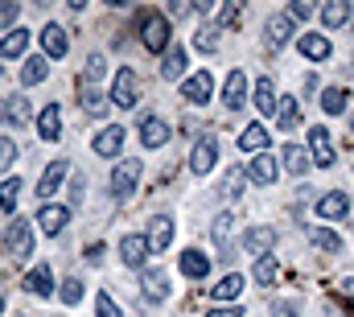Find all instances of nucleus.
Returning a JSON list of instances; mask_svg holds the SVG:
<instances>
[{
    "mask_svg": "<svg viewBox=\"0 0 354 317\" xmlns=\"http://www.w3.org/2000/svg\"><path fill=\"white\" fill-rule=\"evenodd\" d=\"M297 50L309 58V62H326L330 54H334V45H330V37H322V33H305L301 41H297Z\"/></svg>",
    "mask_w": 354,
    "mask_h": 317,
    "instance_id": "obj_18",
    "label": "nucleus"
},
{
    "mask_svg": "<svg viewBox=\"0 0 354 317\" xmlns=\"http://www.w3.org/2000/svg\"><path fill=\"white\" fill-rule=\"evenodd\" d=\"M280 161H285V169H289V173H297V177L313 165L309 149H301V144H285V149H280Z\"/></svg>",
    "mask_w": 354,
    "mask_h": 317,
    "instance_id": "obj_25",
    "label": "nucleus"
},
{
    "mask_svg": "<svg viewBox=\"0 0 354 317\" xmlns=\"http://www.w3.org/2000/svg\"><path fill=\"white\" fill-rule=\"evenodd\" d=\"M301 87H305V95H313V91H318V74H305V83H301Z\"/></svg>",
    "mask_w": 354,
    "mask_h": 317,
    "instance_id": "obj_53",
    "label": "nucleus"
},
{
    "mask_svg": "<svg viewBox=\"0 0 354 317\" xmlns=\"http://www.w3.org/2000/svg\"><path fill=\"white\" fill-rule=\"evenodd\" d=\"M95 317H124V314H120V305H115L111 297H99V301H95Z\"/></svg>",
    "mask_w": 354,
    "mask_h": 317,
    "instance_id": "obj_47",
    "label": "nucleus"
},
{
    "mask_svg": "<svg viewBox=\"0 0 354 317\" xmlns=\"http://www.w3.org/2000/svg\"><path fill=\"white\" fill-rule=\"evenodd\" d=\"M268 140H272V136H268L264 124H247V128L239 132V153H264Z\"/></svg>",
    "mask_w": 354,
    "mask_h": 317,
    "instance_id": "obj_20",
    "label": "nucleus"
},
{
    "mask_svg": "<svg viewBox=\"0 0 354 317\" xmlns=\"http://www.w3.org/2000/svg\"><path fill=\"white\" fill-rule=\"evenodd\" d=\"M37 136H41V140H49V144H54V140H62V111H58V103H49V107L37 116Z\"/></svg>",
    "mask_w": 354,
    "mask_h": 317,
    "instance_id": "obj_19",
    "label": "nucleus"
},
{
    "mask_svg": "<svg viewBox=\"0 0 354 317\" xmlns=\"http://www.w3.org/2000/svg\"><path fill=\"white\" fill-rule=\"evenodd\" d=\"M346 99H351V95H346L342 87H330V91L322 95V111H326V116H342V111H346Z\"/></svg>",
    "mask_w": 354,
    "mask_h": 317,
    "instance_id": "obj_36",
    "label": "nucleus"
},
{
    "mask_svg": "<svg viewBox=\"0 0 354 317\" xmlns=\"http://www.w3.org/2000/svg\"><path fill=\"white\" fill-rule=\"evenodd\" d=\"M322 21H326V29H342V25L351 21V4H346V0H330V4L322 8Z\"/></svg>",
    "mask_w": 354,
    "mask_h": 317,
    "instance_id": "obj_32",
    "label": "nucleus"
},
{
    "mask_svg": "<svg viewBox=\"0 0 354 317\" xmlns=\"http://www.w3.org/2000/svg\"><path fill=\"white\" fill-rule=\"evenodd\" d=\"M276 272H280V268H276V256H260L252 276H256V285H272V281H276Z\"/></svg>",
    "mask_w": 354,
    "mask_h": 317,
    "instance_id": "obj_39",
    "label": "nucleus"
},
{
    "mask_svg": "<svg viewBox=\"0 0 354 317\" xmlns=\"http://www.w3.org/2000/svg\"><path fill=\"white\" fill-rule=\"evenodd\" d=\"M318 215H322V219H346V215H351V198H346L342 190H330V194L318 198Z\"/></svg>",
    "mask_w": 354,
    "mask_h": 317,
    "instance_id": "obj_16",
    "label": "nucleus"
},
{
    "mask_svg": "<svg viewBox=\"0 0 354 317\" xmlns=\"http://www.w3.org/2000/svg\"><path fill=\"white\" fill-rule=\"evenodd\" d=\"M144 239H148V252H165L173 243V219L169 215H153L148 227H144Z\"/></svg>",
    "mask_w": 354,
    "mask_h": 317,
    "instance_id": "obj_7",
    "label": "nucleus"
},
{
    "mask_svg": "<svg viewBox=\"0 0 354 317\" xmlns=\"http://www.w3.org/2000/svg\"><path fill=\"white\" fill-rule=\"evenodd\" d=\"M78 103H82L87 116H103L107 111V95L99 87H78Z\"/></svg>",
    "mask_w": 354,
    "mask_h": 317,
    "instance_id": "obj_30",
    "label": "nucleus"
},
{
    "mask_svg": "<svg viewBox=\"0 0 354 317\" xmlns=\"http://www.w3.org/2000/svg\"><path fill=\"white\" fill-rule=\"evenodd\" d=\"M194 50H202V54H214V50H219V29H214V25L198 29V37H194Z\"/></svg>",
    "mask_w": 354,
    "mask_h": 317,
    "instance_id": "obj_40",
    "label": "nucleus"
},
{
    "mask_svg": "<svg viewBox=\"0 0 354 317\" xmlns=\"http://www.w3.org/2000/svg\"><path fill=\"white\" fill-rule=\"evenodd\" d=\"M243 182H247V173H243V169H231V173L223 177V198H239Z\"/></svg>",
    "mask_w": 354,
    "mask_h": 317,
    "instance_id": "obj_44",
    "label": "nucleus"
},
{
    "mask_svg": "<svg viewBox=\"0 0 354 317\" xmlns=\"http://www.w3.org/2000/svg\"><path fill=\"white\" fill-rule=\"evenodd\" d=\"M136 99H140V74L132 66H120L115 78H111V103L115 107H136Z\"/></svg>",
    "mask_w": 354,
    "mask_h": 317,
    "instance_id": "obj_1",
    "label": "nucleus"
},
{
    "mask_svg": "<svg viewBox=\"0 0 354 317\" xmlns=\"http://www.w3.org/2000/svg\"><path fill=\"white\" fill-rule=\"evenodd\" d=\"M231 227H235V215H219V219H214V239L223 243V239L231 235Z\"/></svg>",
    "mask_w": 354,
    "mask_h": 317,
    "instance_id": "obj_46",
    "label": "nucleus"
},
{
    "mask_svg": "<svg viewBox=\"0 0 354 317\" xmlns=\"http://www.w3.org/2000/svg\"><path fill=\"white\" fill-rule=\"evenodd\" d=\"M140 144H144V149H161V144H169V124H165L161 116L140 120Z\"/></svg>",
    "mask_w": 354,
    "mask_h": 317,
    "instance_id": "obj_13",
    "label": "nucleus"
},
{
    "mask_svg": "<svg viewBox=\"0 0 354 317\" xmlns=\"http://www.w3.org/2000/svg\"><path fill=\"white\" fill-rule=\"evenodd\" d=\"M8 120V99H0V124Z\"/></svg>",
    "mask_w": 354,
    "mask_h": 317,
    "instance_id": "obj_56",
    "label": "nucleus"
},
{
    "mask_svg": "<svg viewBox=\"0 0 354 317\" xmlns=\"http://www.w3.org/2000/svg\"><path fill=\"white\" fill-rule=\"evenodd\" d=\"M21 17V4L16 0H0V25H16Z\"/></svg>",
    "mask_w": 354,
    "mask_h": 317,
    "instance_id": "obj_45",
    "label": "nucleus"
},
{
    "mask_svg": "<svg viewBox=\"0 0 354 317\" xmlns=\"http://www.w3.org/2000/svg\"><path fill=\"white\" fill-rule=\"evenodd\" d=\"M144 256H148V239L144 235H124L120 239V260L128 268H144Z\"/></svg>",
    "mask_w": 354,
    "mask_h": 317,
    "instance_id": "obj_15",
    "label": "nucleus"
},
{
    "mask_svg": "<svg viewBox=\"0 0 354 317\" xmlns=\"http://www.w3.org/2000/svg\"><path fill=\"white\" fill-rule=\"evenodd\" d=\"M297 124H301L297 99H293V95H280V103H276V128H280V132H293Z\"/></svg>",
    "mask_w": 354,
    "mask_h": 317,
    "instance_id": "obj_24",
    "label": "nucleus"
},
{
    "mask_svg": "<svg viewBox=\"0 0 354 317\" xmlns=\"http://www.w3.org/2000/svg\"><path fill=\"white\" fill-rule=\"evenodd\" d=\"M206 317H243V309L239 305H223V309H210Z\"/></svg>",
    "mask_w": 354,
    "mask_h": 317,
    "instance_id": "obj_52",
    "label": "nucleus"
},
{
    "mask_svg": "<svg viewBox=\"0 0 354 317\" xmlns=\"http://www.w3.org/2000/svg\"><path fill=\"white\" fill-rule=\"evenodd\" d=\"M165 12L181 21V17H190V12H194V4H186V0H169V8H165Z\"/></svg>",
    "mask_w": 354,
    "mask_h": 317,
    "instance_id": "obj_50",
    "label": "nucleus"
},
{
    "mask_svg": "<svg viewBox=\"0 0 354 317\" xmlns=\"http://www.w3.org/2000/svg\"><path fill=\"white\" fill-rule=\"evenodd\" d=\"M309 243L322 248V252H342V235H334V231H326V227H313V231H309Z\"/></svg>",
    "mask_w": 354,
    "mask_h": 317,
    "instance_id": "obj_37",
    "label": "nucleus"
},
{
    "mask_svg": "<svg viewBox=\"0 0 354 317\" xmlns=\"http://www.w3.org/2000/svg\"><path fill=\"white\" fill-rule=\"evenodd\" d=\"M342 293H346V297L354 301V276H346V281H342Z\"/></svg>",
    "mask_w": 354,
    "mask_h": 317,
    "instance_id": "obj_55",
    "label": "nucleus"
},
{
    "mask_svg": "<svg viewBox=\"0 0 354 317\" xmlns=\"http://www.w3.org/2000/svg\"><path fill=\"white\" fill-rule=\"evenodd\" d=\"M210 95H214L210 70H198V74H190V78L181 83V99H190V103H210Z\"/></svg>",
    "mask_w": 354,
    "mask_h": 317,
    "instance_id": "obj_8",
    "label": "nucleus"
},
{
    "mask_svg": "<svg viewBox=\"0 0 354 317\" xmlns=\"http://www.w3.org/2000/svg\"><path fill=\"white\" fill-rule=\"evenodd\" d=\"M140 41H144V50L148 54H169V17H161V12H144V33H140Z\"/></svg>",
    "mask_w": 354,
    "mask_h": 317,
    "instance_id": "obj_2",
    "label": "nucleus"
},
{
    "mask_svg": "<svg viewBox=\"0 0 354 317\" xmlns=\"http://www.w3.org/2000/svg\"><path fill=\"white\" fill-rule=\"evenodd\" d=\"M70 198H74V202L82 198V177H74V182H70Z\"/></svg>",
    "mask_w": 354,
    "mask_h": 317,
    "instance_id": "obj_54",
    "label": "nucleus"
},
{
    "mask_svg": "<svg viewBox=\"0 0 354 317\" xmlns=\"http://www.w3.org/2000/svg\"><path fill=\"white\" fill-rule=\"evenodd\" d=\"M12 161H16V144H12V140L4 136V140H0V169H8Z\"/></svg>",
    "mask_w": 354,
    "mask_h": 317,
    "instance_id": "obj_49",
    "label": "nucleus"
},
{
    "mask_svg": "<svg viewBox=\"0 0 354 317\" xmlns=\"http://www.w3.org/2000/svg\"><path fill=\"white\" fill-rule=\"evenodd\" d=\"M243 173H247V182H256V186H272V182H276V161H272V157H256Z\"/></svg>",
    "mask_w": 354,
    "mask_h": 317,
    "instance_id": "obj_26",
    "label": "nucleus"
},
{
    "mask_svg": "<svg viewBox=\"0 0 354 317\" xmlns=\"http://www.w3.org/2000/svg\"><path fill=\"white\" fill-rule=\"evenodd\" d=\"M239 21H243V4H239V0H231V4L219 12V29H235Z\"/></svg>",
    "mask_w": 354,
    "mask_h": 317,
    "instance_id": "obj_42",
    "label": "nucleus"
},
{
    "mask_svg": "<svg viewBox=\"0 0 354 317\" xmlns=\"http://www.w3.org/2000/svg\"><path fill=\"white\" fill-rule=\"evenodd\" d=\"M140 293L153 301V305H161L165 297H169V276H165V268H144V276H140Z\"/></svg>",
    "mask_w": 354,
    "mask_h": 317,
    "instance_id": "obj_9",
    "label": "nucleus"
},
{
    "mask_svg": "<svg viewBox=\"0 0 354 317\" xmlns=\"http://www.w3.org/2000/svg\"><path fill=\"white\" fill-rule=\"evenodd\" d=\"M4 248L12 252V260H29L33 256V227L25 219H12L8 223V235H4Z\"/></svg>",
    "mask_w": 354,
    "mask_h": 317,
    "instance_id": "obj_4",
    "label": "nucleus"
},
{
    "mask_svg": "<svg viewBox=\"0 0 354 317\" xmlns=\"http://www.w3.org/2000/svg\"><path fill=\"white\" fill-rule=\"evenodd\" d=\"M0 314H4V297H0Z\"/></svg>",
    "mask_w": 354,
    "mask_h": 317,
    "instance_id": "obj_57",
    "label": "nucleus"
},
{
    "mask_svg": "<svg viewBox=\"0 0 354 317\" xmlns=\"http://www.w3.org/2000/svg\"><path fill=\"white\" fill-rule=\"evenodd\" d=\"M272 243H276V231H272V227H252V231L243 235V252H252V256H268Z\"/></svg>",
    "mask_w": 354,
    "mask_h": 317,
    "instance_id": "obj_22",
    "label": "nucleus"
},
{
    "mask_svg": "<svg viewBox=\"0 0 354 317\" xmlns=\"http://www.w3.org/2000/svg\"><path fill=\"white\" fill-rule=\"evenodd\" d=\"M103 74H107V62H103V54H91V58H87V66H82V78H78V87H99V83H103Z\"/></svg>",
    "mask_w": 354,
    "mask_h": 317,
    "instance_id": "obj_33",
    "label": "nucleus"
},
{
    "mask_svg": "<svg viewBox=\"0 0 354 317\" xmlns=\"http://www.w3.org/2000/svg\"><path fill=\"white\" fill-rule=\"evenodd\" d=\"M66 223H70V210H66V206L45 202V206L37 210V227H41L45 235H62V231H66Z\"/></svg>",
    "mask_w": 354,
    "mask_h": 317,
    "instance_id": "obj_10",
    "label": "nucleus"
},
{
    "mask_svg": "<svg viewBox=\"0 0 354 317\" xmlns=\"http://www.w3.org/2000/svg\"><path fill=\"white\" fill-rule=\"evenodd\" d=\"M181 272H186L190 281H202V276L210 272V260H206L198 248H186V252H181Z\"/></svg>",
    "mask_w": 354,
    "mask_h": 317,
    "instance_id": "obj_27",
    "label": "nucleus"
},
{
    "mask_svg": "<svg viewBox=\"0 0 354 317\" xmlns=\"http://www.w3.org/2000/svg\"><path fill=\"white\" fill-rule=\"evenodd\" d=\"M8 120L12 124H29V99L25 95H12L8 99Z\"/></svg>",
    "mask_w": 354,
    "mask_h": 317,
    "instance_id": "obj_43",
    "label": "nucleus"
},
{
    "mask_svg": "<svg viewBox=\"0 0 354 317\" xmlns=\"http://www.w3.org/2000/svg\"><path fill=\"white\" fill-rule=\"evenodd\" d=\"M25 293H33V297H49V293H54V272H49V264H37V268L25 272Z\"/></svg>",
    "mask_w": 354,
    "mask_h": 317,
    "instance_id": "obj_17",
    "label": "nucleus"
},
{
    "mask_svg": "<svg viewBox=\"0 0 354 317\" xmlns=\"http://www.w3.org/2000/svg\"><path fill=\"white\" fill-rule=\"evenodd\" d=\"M66 50H70L66 29H62V25H45V29H41V54H45V58H66Z\"/></svg>",
    "mask_w": 354,
    "mask_h": 317,
    "instance_id": "obj_12",
    "label": "nucleus"
},
{
    "mask_svg": "<svg viewBox=\"0 0 354 317\" xmlns=\"http://www.w3.org/2000/svg\"><path fill=\"white\" fill-rule=\"evenodd\" d=\"M25 45H29V29H12L0 37V58H21Z\"/></svg>",
    "mask_w": 354,
    "mask_h": 317,
    "instance_id": "obj_31",
    "label": "nucleus"
},
{
    "mask_svg": "<svg viewBox=\"0 0 354 317\" xmlns=\"http://www.w3.org/2000/svg\"><path fill=\"white\" fill-rule=\"evenodd\" d=\"M0 74H4V66H0Z\"/></svg>",
    "mask_w": 354,
    "mask_h": 317,
    "instance_id": "obj_58",
    "label": "nucleus"
},
{
    "mask_svg": "<svg viewBox=\"0 0 354 317\" xmlns=\"http://www.w3.org/2000/svg\"><path fill=\"white\" fill-rule=\"evenodd\" d=\"M239 293H243V276H235V272H231V276H223V281L210 289V297H214V301H235Z\"/></svg>",
    "mask_w": 354,
    "mask_h": 317,
    "instance_id": "obj_34",
    "label": "nucleus"
},
{
    "mask_svg": "<svg viewBox=\"0 0 354 317\" xmlns=\"http://www.w3.org/2000/svg\"><path fill=\"white\" fill-rule=\"evenodd\" d=\"M16 194H21V177L12 173V177H4V182H0V210H8V215H12Z\"/></svg>",
    "mask_w": 354,
    "mask_h": 317,
    "instance_id": "obj_38",
    "label": "nucleus"
},
{
    "mask_svg": "<svg viewBox=\"0 0 354 317\" xmlns=\"http://www.w3.org/2000/svg\"><path fill=\"white\" fill-rule=\"evenodd\" d=\"M276 103H280V99H276V83H272V78H260V83H256V107H260L264 116H276Z\"/></svg>",
    "mask_w": 354,
    "mask_h": 317,
    "instance_id": "obj_29",
    "label": "nucleus"
},
{
    "mask_svg": "<svg viewBox=\"0 0 354 317\" xmlns=\"http://www.w3.org/2000/svg\"><path fill=\"white\" fill-rule=\"evenodd\" d=\"M66 169H70V161H49V169L41 173V182H37V198H41V206H45V198H54L58 194V186H62V177H66Z\"/></svg>",
    "mask_w": 354,
    "mask_h": 317,
    "instance_id": "obj_14",
    "label": "nucleus"
},
{
    "mask_svg": "<svg viewBox=\"0 0 354 317\" xmlns=\"http://www.w3.org/2000/svg\"><path fill=\"white\" fill-rule=\"evenodd\" d=\"M181 74H186V50L173 45V50L165 54V62H161V78H165V83H177Z\"/></svg>",
    "mask_w": 354,
    "mask_h": 317,
    "instance_id": "obj_28",
    "label": "nucleus"
},
{
    "mask_svg": "<svg viewBox=\"0 0 354 317\" xmlns=\"http://www.w3.org/2000/svg\"><path fill=\"white\" fill-rule=\"evenodd\" d=\"M214 165H219V140H214V132H202L194 153H190V169L194 173H210Z\"/></svg>",
    "mask_w": 354,
    "mask_h": 317,
    "instance_id": "obj_5",
    "label": "nucleus"
},
{
    "mask_svg": "<svg viewBox=\"0 0 354 317\" xmlns=\"http://www.w3.org/2000/svg\"><path fill=\"white\" fill-rule=\"evenodd\" d=\"M99 157H115L120 149H124V128L120 124H111V128H103L99 136H95V144H91Z\"/></svg>",
    "mask_w": 354,
    "mask_h": 317,
    "instance_id": "obj_21",
    "label": "nucleus"
},
{
    "mask_svg": "<svg viewBox=\"0 0 354 317\" xmlns=\"http://www.w3.org/2000/svg\"><path fill=\"white\" fill-rule=\"evenodd\" d=\"M243 99H247V78H243V70H231L227 87H223V103L227 107H243Z\"/></svg>",
    "mask_w": 354,
    "mask_h": 317,
    "instance_id": "obj_23",
    "label": "nucleus"
},
{
    "mask_svg": "<svg viewBox=\"0 0 354 317\" xmlns=\"http://www.w3.org/2000/svg\"><path fill=\"white\" fill-rule=\"evenodd\" d=\"M289 17H293V21H309V17H313V4H305V0H293V4H289Z\"/></svg>",
    "mask_w": 354,
    "mask_h": 317,
    "instance_id": "obj_48",
    "label": "nucleus"
},
{
    "mask_svg": "<svg viewBox=\"0 0 354 317\" xmlns=\"http://www.w3.org/2000/svg\"><path fill=\"white\" fill-rule=\"evenodd\" d=\"M136 182H140V161H132V157H124V161L115 165V173H111V198H115V202H124V198H132V190H136Z\"/></svg>",
    "mask_w": 354,
    "mask_h": 317,
    "instance_id": "obj_3",
    "label": "nucleus"
},
{
    "mask_svg": "<svg viewBox=\"0 0 354 317\" xmlns=\"http://www.w3.org/2000/svg\"><path fill=\"white\" fill-rule=\"evenodd\" d=\"M82 293H87V289H82V281H78V276H70V281H62V293H58V297H62V305H78V301H82Z\"/></svg>",
    "mask_w": 354,
    "mask_h": 317,
    "instance_id": "obj_41",
    "label": "nucleus"
},
{
    "mask_svg": "<svg viewBox=\"0 0 354 317\" xmlns=\"http://www.w3.org/2000/svg\"><path fill=\"white\" fill-rule=\"evenodd\" d=\"M309 157H313V165H322V169H330L334 161H338V153H334V140H330V132L318 124V128H309Z\"/></svg>",
    "mask_w": 354,
    "mask_h": 317,
    "instance_id": "obj_6",
    "label": "nucleus"
},
{
    "mask_svg": "<svg viewBox=\"0 0 354 317\" xmlns=\"http://www.w3.org/2000/svg\"><path fill=\"white\" fill-rule=\"evenodd\" d=\"M49 74V66H45V54H37V58H29L25 66H21V83L25 87H33V83H41Z\"/></svg>",
    "mask_w": 354,
    "mask_h": 317,
    "instance_id": "obj_35",
    "label": "nucleus"
},
{
    "mask_svg": "<svg viewBox=\"0 0 354 317\" xmlns=\"http://www.w3.org/2000/svg\"><path fill=\"white\" fill-rule=\"evenodd\" d=\"M272 317H297V305L293 301H276L272 305Z\"/></svg>",
    "mask_w": 354,
    "mask_h": 317,
    "instance_id": "obj_51",
    "label": "nucleus"
},
{
    "mask_svg": "<svg viewBox=\"0 0 354 317\" xmlns=\"http://www.w3.org/2000/svg\"><path fill=\"white\" fill-rule=\"evenodd\" d=\"M289 37H293V17H289V12L268 17V25H264V41L280 50V45H289Z\"/></svg>",
    "mask_w": 354,
    "mask_h": 317,
    "instance_id": "obj_11",
    "label": "nucleus"
}]
</instances>
